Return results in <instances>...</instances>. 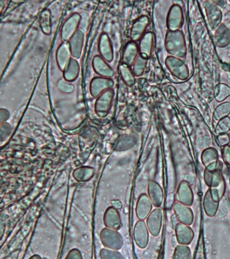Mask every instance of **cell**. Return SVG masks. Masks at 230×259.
I'll return each instance as SVG.
<instances>
[{
	"instance_id": "1",
	"label": "cell",
	"mask_w": 230,
	"mask_h": 259,
	"mask_svg": "<svg viewBox=\"0 0 230 259\" xmlns=\"http://www.w3.org/2000/svg\"><path fill=\"white\" fill-rule=\"evenodd\" d=\"M165 48L169 56L183 59L187 55V45L184 33L181 30L167 31L165 39Z\"/></svg>"
},
{
	"instance_id": "2",
	"label": "cell",
	"mask_w": 230,
	"mask_h": 259,
	"mask_svg": "<svg viewBox=\"0 0 230 259\" xmlns=\"http://www.w3.org/2000/svg\"><path fill=\"white\" fill-rule=\"evenodd\" d=\"M203 179L205 184L209 189L217 190L220 195L223 196L225 192V181L222 175V170H214V171H204Z\"/></svg>"
},
{
	"instance_id": "3",
	"label": "cell",
	"mask_w": 230,
	"mask_h": 259,
	"mask_svg": "<svg viewBox=\"0 0 230 259\" xmlns=\"http://www.w3.org/2000/svg\"><path fill=\"white\" fill-rule=\"evenodd\" d=\"M165 66L171 75L179 80L185 81L189 77V69L182 59L169 56L165 60Z\"/></svg>"
},
{
	"instance_id": "4",
	"label": "cell",
	"mask_w": 230,
	"mask_h": 259,
	"mask_svg": "<svg viewBox=\"0 0 230 259\" xmlns=\"http://www.w3.org/2000/svg\"><path fill=\"white\" fill-rule=\"evenodd\" d=\"M114 92L112 89L103 92L99 98H97L95 105V111L97 116L100 118H105L112 108L114 100Z\"/></svg>"
},
{
	"instance_id": "5",
	"label": "cell",
	"mask_w": 230,
	"mask_h": 259,
	"mask_svg": "<svg viewBox=\"0 0 230 259\" xmlns=\"http://www.w3.org/2000/svg\"><path fill=\"white\" fill-rule=\"evenodd\" d=\"M201 159L205 169L207 171L222 169V163L219 160L217 150L213 147L204 149L201 154Z\"/></svg>"
},
{
	"instance_id": "6",
	"label": "cell",
	"mask_w": 230,
	"mask_h": 259,
	"mask_svg": "<svg viewBox=\"0 0 230 259\" xmlns=\"http://www.w3.org/2000/svg\"><path fill=\"white\" fill-rule=\"evenodd\" d=\"M100 239L104 246L113 249H119L123 245L122 236L117 230L103 228L100 232Z\"/></svg>"
},
{
	"instance_id": "7",
	"label": "cell",
	"mask_w": 230,
	"mask_h": 259,
	"mask_svg": "<svg viewBox=\"0 0 230 259\" xmlns=\"http://www.w3.org/2000/svg\"><path fill=\"white\" fill-rule=\"evenodd\" d=\"M184 23V13L178 5L171 6L167 17V26L169 31L180 30Z\"/></svg>"
},
{
	"instance_id": "8",
	"label": "cell",
	"mask_w": 230,
	"mask_h": 259,
	"mask_svg": "<svg viewBox=\"0 0 230 259\" xmlns=\"http://www.w3.org/2000/svg\"><path fill=\"white\" fill-rule=\"evenodd\" d=\"M163 213L160 208H156L151 211L146 219V226L149 232L154 237H157L161 233L163 225Z\"/></svg>"
},
{
	"instance_id": "9",
	"label": "cell",
	"mask_w": 230,
	"mask_h": 259,
	"mask_svg": "<svg viewBox=\"0 0 230 259\" xmlns=\"http://www.w3.org/2000/svg\"><path fill=\"white\" fill-rule=\"evenodd\" d=\"M204 9L209 26L212 29L216 30L220 24H221L222 20L221 10L212 1H205Z\"/></svg>"
},
{
	"instance_id": "10",
	"label": "cell",
	"mask_w": 230,
	"mask_h": 259,
	"mask_svg": "<svg viewBox=\"0 0 230 259\" xmlns=\"http://www.w3.org/2000/svg\"><path fill=\"white\" fill-rule=\"evenodd\" d=\"M82 17L78 13H73L66 21L62 30V38L64 42H69L71 37L78 31Z\"/></svg>"
},
{
	"instance_id": "11",
	"label": "cell",
	"mask_w": 230,
	"mask_h": 259,
	"mask_svg": "<svg viewBox=\"0 0 230 259\" xmlns=\"http://www.w3.org/2000/svg\"><path fill=\"white\" fill-rule=\"evenodd\" d=\"M114 86V81L112 79L105 77H96L92 79L90 85V92L92 97L99 98L103 92L111 90Z\"/></svg>"
},
{
	"instance_id": "12",
	"label": "cell",
	"mask_w": 230,
	"mask_h": 259,
	"mask_svg": "<svg viewBox=\"0 0 230 259\" xmlns=\"http://www.w3.org/2000/svg\"><path fill=\"white\" fill-rule=\"evenodd\" d=\"M194 198H195V196H194L191 185L188 181H182L179 183L177 191L176 199L177 202L190 207L194 203Z\"/></svg>"
},
{
	"instance_id": "13",
	"label": "cell",
	"mask_w": 230,
	"mask_h": 259,
	"mask_svg": "<svg viewBox=\"0 0 230 259\" xmlns=\"http://www.w3.org/2000/svg\"><path fill=\"white\" fill-rule=\"evenodd\" d=\"M175 217L178 219L181 224L191 226L194 222V212L192 209L188 206L176 202L173 205Z\"/></svg>"
},
{
	"instance_id": "14",
	"label": "cell",
	"mask_w": 230,
	"mask_h": 259,
	"mask_svg": "<svg viewBox=\"0 0 230 259\" xmlns=\"http://www.w3.org/2000/svg\"><path fill=\"white\" fill-rule=\"evenodd\" d=\"M134 240L140 248H146L149 241V231L144 221L136 223L133 232Z\"/></svg>"
},
{
	"instance_id": "15",
	"label": "cell",
	"mask_w": 230,
	"mask_h": 259,
	"mask_svg": "<svg viewBox=\"0 0 230 259\" xmlns=\"http://www.w3.org/2000/svg\"><path fill=\"white\" fill-rule=\"evenodd\" d=\"M103 224L105 228L112 230H120L122 227V219L118 209L112 207L107 208L103 215Z\"/></svg>"
},
{
	"instance_id": "16",
	"label": "cell",
	"mask_w": 230,
	"mask_h": 259,
	"mask_svg": "<svg viewBox=\"0 0 230 259\" xmlns=\"http://www.w3.org/2000/svg\"><path fill=\"white\" fill-rule=\"evenodd\" d=\"M175 237L180 245H188L195 238V232L190 226L179 223L175 227Z\"/></svg>"
},
{
	"instance_id": "17",
	"label": "cell",
	"mask_w": 230,
	"mask_h": 259,
	"mask_svg": "<svg viewBox=\"0 0 230 259\" xmlns=\"http://www.w3.org/2000/svg\"><path fill=\"white\" fill-rule=\"evenodd\" d=\"M152 202L149 198L148 194H142L139 196L136 206L135 212L139 220H146L147 217L152 211Z\"/></svg>"
},
{
	"instance_id": "18",
	"label": "cell",
	"mask_w": 230,
	"mask_h": 259,
	"mask_svg": "<svg viewBox=\"0 0 230 259\" xmlns=\"http://www.w3.org/2000/svg\"><path fill=\"white\" fill-rule=\"evenodd\" d=\"M148 196L152 205L156 208L161 207L163 203V190L161 185L155 181H150L148 184Z\"/></svg>"
},
{
	"instance_id": "19",
	"label": "cell",
	"mask_w": 230,
	"mask_h": 259,
	"mask_svg": "<svg viewBox=\"0 0 230 259\" xmlns=\"http://www.w3.org/2000/svg\"><path fill=\"white\" fill-rule=\"evenodd\" d=\"M150 24V20L146 16H141L134 22L132 26L131 32V38L132 41L140 40L143 35L146 34L147 28Z\"/></svg>"
},
{
	"instance_id": "20",
	"label": "cell",
	"mask_w": 230,
	"mask_h": 259,
	"mask_svg": "<svg viewBox=\"0 0 230 259\" xmlns=\"http://www.w3.org/2000/svg\"><path fill=\"white\" fill-rule=\"evenodd\" d=\"M92 67L99 77L112 79L114 75V70L100 56H96L92 60Z\"/></svg>"
},
{
	"instance_id": "21",
	"label": "cell",
	"mask_w": 230,
	"mask_h": 259,
	"mask_svg": "<svg viewBox=\"0 0 230 259\" xmlns=\"http://www.w3.org/2000/svg\"><path fill=\"white\" fill-rule=\"evenodd\" d=\"M100 56L107 62H112L114 59V51L109 36L103 33L100 36L99 41Z\"/></svg>"
},
{
	"instance_id": "22",
	"label": "cell",
	"mask_w": 230,
	"mask_h": 259,
	"mask_svg": "<svg viewBox=\"0 0 230 259\" xmlns=\"http://www.w3.org/2000/svg\"><path fill=\"white\" fill-rule=\"evenodd\" d=\"M154 38V34L148 32L140 39L139 45V55L147 60L152 56L153 52Z\"/></svg>"
},
{
	"instance_id": "23",
	"label": "cell",
	"mask_w": 230,
	"mask_h": 259,
	"mask_svg": "<svg viewBox=\"0 0 230 259\" xmlns=\"http://www.w3.org/2000/svg\"><path fill=\"white\" fill-rule=\"evenodd\" d=\"M139 56V46L135 41L128 42L122 56V64L132 67Z\"/></svg>"
},
{
	"instance_id": "24",
	"label": "cell",
	"mask_w": 230,
	"mask_h": 259,
	"mask_svg": "<svg viewBox=\"0 0 230 259\" xmlns=\"http://www.w3.org/2000/svg\"><path fill=\"white\" fill-rule=\"evenodd\" d=\"M84 39V34L81 30L79 29L69 41L71 56L75 60L79 59L82 55Z\"/></svg>"
},
{
	"instance_id": "25",
	"label": "cell",
	"mask_w": 230,
	"mask_h": 259,
	"mask_svg": "<svg viewBox=\"0 0 230 259\" xmlns=\"http://www.w3.org/2000/svg\"><path fill=\"white\" fill-rule=\"evenodd\" d=\"M219 203L220 200L214 198L208 189L203 197V209L207 217H214L216 215L219 208Z\"/></svg>"
},
{
	"instance_id": "26",
	"label": "cell",
	"mask_w": 230,
	"mask_h": 259,
	"mask_svg": "<svg viewBox=\"0 0 230 259\" xmlns=\"http://www.w3.org/2000/svg\"><path fill=\"white\" fill-rule=\"evenodd\" d=\"M214 43L218 48H225L230 44V31L225 24H220L215 31Z\"/></svg>"
},
{
	"instance_id": "27",
	"label": "cell",
	"mask_w": 230,
	"mask_h": 259,
	"mask_svg": "<svg viewBox=\"0 0 230 259\" xmlns=\"http://www.w3.org/2000/svg\"><path fill=\"white\" fill-rule=\"evenodd\" d=\"M72 59L69 42H64L60 47L58 53V62L62 71H65Z\"/></svg>"
},
{
	"instance_id": "28",
	"label": "cell",
	"mask_w": 230,
	"mask_h": 259,
	"mask_svg": "<svg viewBox=\"0 0 230 259\" xmlns=\"http://www.w3.org/2000/svg\"><path fill=\"white\" fill-rule=\"evenodd\" d=\"M95 170L93 167L84 166L77 168L73 173V177L77 182H86L90 181L95 175Z\"/></svg>"
},
{
	"instance_id": "29",
	"label": "cell",
	"mask_w": 230,
	"mask_h": 259,
	"mask_svg": "<svg viewBox=\"0 0 230 259\" xmlns=\"http://www.w3.org/2000/svg\"><path fill=\"white\" fill-rule=\"evenodd\" d=\"M80 73V64H79L77 60L72 58L67 69L64 71V79L67 82H73L78 77Z\"/></svg>"
},
{
	"instance_id": "30",
	"label": "cell",
	"mask_w": 230,
	"mask_h": 259,
	"mask_svg": "<svg viewBox=\"0 0 230 259\" xmlns=\"http://www.w3.org/2000/svg\"><path fill=\"white\" fill-rule=\"evenodd\" d=\"M119 70H120L121 77L126 85L132 87L135 84V75L132 71L131 67L122 63L120 64Z\"/></svg>"
},
{
	"instance_id": "31",
	"label": "cell",
	"mask_w": 230,
	"mask_h": 259,
	"mask_svg": "<svg viewBox=\"0 0 230 259\" xmlns=\"http://www.w3.org/2000/svg\"><path fill=\"white\" fill-rule=\"evenodd\" d=\"M214 96L218 103H223L230 96L229 87L224 83H219L215 87Z\"/></svg>"
},
{
	"instance_id": "32",
	"label": "cell",
	"mask_w": 230,
	"mask_h": 259,
	"mask_svg": "<svg viewBox=\"0 0 230 259\" xmlns=\"http://www.w3.org/2000/svg\"><path fill=\"white\" fill-rule=\"evenodd\" d=\"M230 114V103L224 102L220 103L213 113V117L216 121H219L221 119L229 116Z\"/></svg>"
},
{
	"instance_id": "33",
	"label": "cell",
	"mask_w": 230,
	"mask_h": 259,
	"mask_svg": "<svg viewBox=\"0 0 230 259\" xmlns=\"http://www.w3.org/2000/svg\"><path fill=\"white\" fill-rule=\"evenodd\" d=\"M148 60L139 55L133 66V71L135 77H139L143 74L146 69Z\"/></svg>"
},
{
	"instance_id": "34",
	"label": "cell",
	"mask_w": 230,
	"mask_h": 259,
	"mask_svg": "<svg viewBox=\"0 0 230 259\" xmlns=\"http://www.w3.org/2000/svg\"><path fill=\"white\" fill-rule=\"evenodd\" d=\"M192 253L189 247L185 245H177L173 259H191Z\"/></svg>"
},
{
	"instance_id": "35",
	"label": "cell",
	"mask_w": 230,
	"mask_h": 259,
	"mask_svg": "<svg viewBox=\"0 0 230 259\" xmlns=\"http://www.w3.org/2000/svg\"><path fill=\"white\" fill-rule=\"evenodd\" d=\"M135 144L133 138L131 136H124L120 137L115 146L116 151H125L131 148Z\"/></svg>"
},
{
	"instance_id": "36",
	"label": "cell",
	"mask_w": 230,
	"mask_h": 259,
	"mask_svg": "<svg viewBox=\"0 0 230 259\" xmlns=\"http://www.w3.org/2000/svg\"><path fill=\"white\" fill-rule=\"evenodd\" d=\"M230 131V118L229 116L218 121L215 128V133L217 135L222 134H227Z\"/></svg>"
},
{
	"instance_id": "37",
	"label": "cell",
	"mask_w": 230,
	"mask_h": 259,
	"mask_svg": "<svg viewBox=\"0 0 230 259\" xmlns=\"http://www.w3.org/2000/svg\"><path fill=\"white\" fill-rule=\"evenodd\" d=\"M100 256L102 259H124L122 255L118 251L107 250V249L101 250Z\"/></svg>"
},
{
	"instance_id": "38",
	"label": "cell",
	"mask_w": 230,
	"mask_h": 259,
	"mask_svg": "<svg viewBox=\"0 0 230 259\" xmlns=\"http://www.w3.org/2000/svg\"><path fill=\"white\" fill-rule=\"evenodd\" d=\"M217 142L220 146L222 147L229 145L230 137L228 134H222L217 136Z\"/></svg>"
},
{
	"instance_id": "39",
	"label": "cell",
	"mask_w": 230,
	"mask_h": 259,
	"mask_svg": "<svg viewBox=\"0 0 230 259\" xmlns=\"http://www.w3.org/2000/svg\"><path fill=\"white\" fill-rule=\"evenodd\" d=\"M222 158H223L224 162L227 164L228 167H230V145L223 147L222 151Z\"/></svg>"
},
{
	"instance_id": "40",
	"label": "cell",
	"mask_w": 230,
	"mask_h": 259,
	"mask_svg": "<svg viewBox=\"0 0 230 259\" xmlns=\"http://www.w3.org/2000/svg\"><path fill=\"white\" fill-rule=\"evenodd\" d=\"M60 89H61L62 92L64 93H73L75 90L74 86L66 80L61 82Z\"/></svg>"
},
{
	"instance_id": "41",
	"label": "cell",
	"mask_w": 230,
	"mask_h": 259,
	"mask_svg": "<svg viewBox=\"0 0 230 259\" xmlns=\"http://www.w3.org/2000/svg\"><path fill=\"white\" fill-rule=\"evenodd\" d=\"M67 259H82V257L80 251L74 249L73 250L70 251Z\"/></svg>"
},
{
	"instance_id": "42",
	"label": "cell",
	"mask_w": 230,
	"mask_h": 259,
	"mask_svg": "<svg viewBox=\"0 0 230 259\" xmlns=\"http://www.w3.org/2000/svg\"><path fill=\"white\" fill-rule=\"evenodd\" d=\"M6 230V225L3 221H0V240L3 239Z\"/></svg>"
},
{
	"instance_id": "43",
	"label": "cell",
	"mask_w": 230,
	"mask_h": 259,
	"mask_svg": "<svg viewBox=\"0 0 230 259\" xmlns=\"http://www.w3.org/2000/svg\"><path fill=\"white\" fill-rule=\"evenodd\" d=\"M30 259H41V258L38 255H35V256H32Z\"/></svg>"
}]
</instances>
